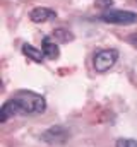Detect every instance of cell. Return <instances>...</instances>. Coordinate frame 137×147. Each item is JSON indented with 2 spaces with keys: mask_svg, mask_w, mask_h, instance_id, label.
<instances>
[{
  "mask_svg": "<svg viewBox=\"0 0 137 147\" xmlns=\"http://www.w3.org/2000/svg\"><path fill=\"white\" fill-rule=\"evenodd\" d=\"M46 110V99L33 91H17L0 108V123L17 115H39Z\"/></svg>",
  "mask_w": 137,
  "mask_h": 147,
  "instance_id": "cell-1",
  "label": "cell"
},
{
  "mask_svg": "<svg viewBox=\"0 0 137 147\" xmlns=\"http://www.w3.org/2000/svg\"><path fill=\"white\" fill-rule=\"evenodd\" d=\"M118 50L115 48H103V50H98L93 57V67L98 74H104L108 72L110 69L115 67V63L118 62Z\"/></svg>",
  "mask_w": 137,
  "mask_h": 147,
  "instance_id": "cell-2",
  "label": "cell"
},
{
  "mask_svg": "<svg viewBox=\"0 0 137 147\" xmlns=\"http://www.w3.org/2000/svg\"><path fill=\"white\" fill-rule=\"evenodd\" d=\"M98 21H101L104 24H115V26H132L137 24V14L132 10H106L101 12Z\"/></svg>",
  "mask_w": 137,
  "mask_h": 147,
  "instance_id": "cell-3",
  "label": "cell"
},
{
  "mask_svg": "<svg viewBox=\"0 0 137 147\" xmlns=\"http://www.w3.org/2000/svg\"><path fill=\"white\" fill-rule=\"evenodd\" d=\"M68 137H70V132L64 125H53L41 134V140L50 146H62L68 140Z\"/></svg>",
  "mask_w": 137,
  "mask_h": 147,
  "instance_id": "cell-4",
  "label": "cell"
},
{
  "mask_svg": "<svg viewBox=\"0 0 137 147\" xmlns=\"http://www.w3.org/2000/svg\"><path fill=\"white\" fill-rule=\"evenodd\" d=\"M57 17V12L50 7H36L29 12V19L36 22V24H41V22H48L52 19Z\"/></svg>",
  "mask_w": 137,
  "mask_h": 147,
  "instance_id": "cell-5",
  "label": "cell"
},
{
  "mask_svg": "<svg viewBox=\"0 0 137 147\" xmlns=\"http://www.w3.org/2000/svg\"><path fill=\"white\" fill-rule=\"evenodd\" d=\"M41 51L50 60H55V58L60 57V48H58L57 41H52V38H48V36H45L43 41H41Z\"/></svg>",
  "mask_w": 137,
  "mask_h": 147,
  "instance_id": "cell-6",
  "label": "cell"
},
{
  "mask_svg": "<svg viewBox=\"0 0 137 147\" xmlns=\"http://www.w3.org/2000/svg\"><path fill=\"white\" fill-rule=\"evenodd\" d=\"M21 51L29 58V60H33L34 63H43L45 62V53L39 50V48H36L33 45H29V43H24L22 46H21Z\"/></svg>",
  "mask_w": 137,
  "mask_h": 147,
  "instance_id": "cell-7",
  "label": "cell"
},
{
  "mask_svg": "<svg viewBox=\"0 0 137 147\" xmlns=\"http://www.w3.org/2000/svg\"><path fill=\"white\" fill-rule=\"evenodd\" d=\"M53 39L57 43H68V41H74V34L68 31V29H64V28H58L53 31Z\"/></svg>",
  "mask_w": 137,
  "mask_h": 147,
  "instance_id": "cell-8",
  "label": "cell"
},
{
  "mask_svg": "<svg viewBox=\"0 0 137 147\" xmlns=\"http://www.w3.org/2000/svg\"><path fill=\"white\" fill-rule=\"evenodd\" d=\"M113 0H94V5L98 7V9H101L103 12H106V10H111V7H113Z\"/></svg>",
  "mask_w": 137,
  "mask_h": 147,
  "instance_id": "cell-9",
  "label": "cell"
},
{
  "mask_svg": "<svg viewBox=\"0 0 137 147\" xmlns=\"http://www.w3.org/2000/svg\"><path fill=\"white\" fill-rule=\"evenodd\" d=\"M115 147H137V140H134V139H118L115 142Z\"/></svg>",
  "mask_w": 137,
  "mask_h": 147,
  "instance_id": "cell-10",
  "label": "cell"
},
{
  "mask_svg": "<svg viewBox=\"0 0 137 147\" xmlns=\"http://www.w3.org/2000/svg\"><path fill=\"white\" fill-rule=\"evenodd\" d=\"M127 43L130 45V46H134L137 50V33H132V34H129L127 36Z\"/></svg>",
  "mask_w": 137,
  "mask_h": 147,
  "instance_id": "cell-11",
  "label": "cell"
}]
</instances>
